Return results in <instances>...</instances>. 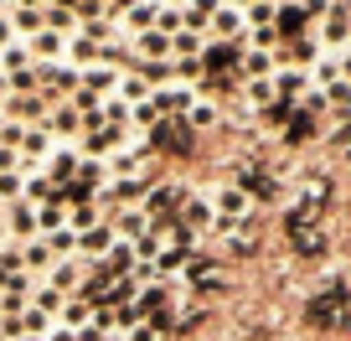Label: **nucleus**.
Wrapping results in <instances>:
<instances>
[{
	"instance_id": "1",
	"label": "nucleus",
	"mask_w": 351,
	"mask_h": 341,
	"mask_svg": "<svg viewBox=\"0 0 351 341\" xmlns=\"http://www.w3.org/2000/svg\"><path fill=\"white\" fill-rule=\"evenodd\" d=\"M346 305H351V290L346 285H326V295L310 300L305 316L315 320V326H341V320H346Z\"/></svg>"
},
{
	"instance_id": "2",
	"label": "nucleus",
	"mask_w": 351,
	"mask_h": 341,
	"mask_svg": "<svg viewBox=\"0 0 351 341\" xmlns=\"http://www.w3.org/2000/svg\"><path fill=\"white\" fill-rule=\"evenodd\" d=\"M232 191H243L248 202H274L279 197V187L269 181V171H263V165H248V161L232 171Z\"/></svg>"
},
{
	"instance_id": "3",
	"label": "nucleus",
	"mask_w": 351,
	"mask_h": 341,
	"mask_svg": "<svg viewBox=\"0 0 351 341\" xmlns=\"http://www.w3.org/2000/svg\"><path fill=\"white\" fill-rule=\"evenodd\" d=\"M155 145L176 150V155H191V124L186 119H160L155 124Z\"/></svg>"
},
{
	"instance_id": "4",
	"label": "nucleus",
	"mask_w": 351,
	"mask_h": 341,
	"mask_svg": "<svg viewBox=\"0 0 351 341\" xmlns=\"http://www.w3.org/2000/svg\"><path fill=\"white\" fill-rule=\"evenodd\" d=\"M181 202H186V191H181V187H155L150 191V202H145V217H150V212H155V217H171L176 222V207H181Z\"/></svg>"
},
{
	"instance_id": "5",
	"label": "nucleus",
	"mask_w": 351,
	"mask_h": 341,
	"mask_svg": "<svg viewBox=\"0 0 351 341\" xmlns=\"http://www.w3.org/2000/svg\"><path fill=\"white\" fill-rule=\"evenodd\" d=\"M165 295H171V290H165V285H155V290H145V295H140V300H134V305H124V310H119V320H124V326H130V320H140V316H155V310H160V305H165Z\"/></svg>"
},
{
	"instance_id": "6",
	"label": "nucleus",
	"mask_w": 351,
	"mask_h": 341,
	"mask_svg": "<svg viewBox=\"0 0 351 341\" xmlns=\"http://www.w3.org/2000/svg\"><path fill=\"white\" fill-rule=\"evenodd\" d=\"M36 89H47V99L73 93L77 89V73H67V67H42V73H36Z\"/></svg>"
},
{
	"instance_id": "7",
	"label": "nucleus",
	"mask_w": 351,
	"mask_h": 341,
	"mask_svg": "<svg viewBox=\"0 0 351 341\" xmlns=\"http://www.w3.org/2000/svg\"><path fill=\"white\" fill-rule=\"evenodd\" d=\"M238 42H212L207 47V73H228V67H238Z\"/></svg>"
},
{
	"instance_id": "8",
	"label": "nucleus",
	"mask_w": 351,
	"mask_h": 341,
	"mask_svg": "<svg viewBox=\"0 0 351 341\" xmlns=\"http://www.w3.org/2000/svg\"><path fill=\"white\" fill-rule=\"evenodd\" d=\"M320 36H326V42H346V36H351L346 5H330V11H326V26H320Z\"/></svg>"
},
{
	"instance_id": "9",
	"label": "nucleus",
	"mask_w": 351,
	"mask_h": 341,
	"mask_svg": "<svg viewBox=\"0 0 351 341\" xmlns=\"http://www.w3.org/2000/svg\"><path fill=\"white\" fill-rule=\"evenodd\" d=\"M295 238V248L305 253V259H315V253H326V238H320V228H295L289 233Z\"/></svg>"
},
{
	"instance_id": "10",
	"label": "nucleus",
	"mask_w": 351,
	"mask_h": 341,
	"mask_svg": "<svg viewBox=\"0 0 351 341\" xmlns=\"http://www.w3.org/2000/svg\"><path fill=\"white\" fill-rule=\"evenodd\" d=\"M279 32L289 36V42H300V32H305V16H300V5H279Z\"/></svg>"
},
{
	"instance_id": "11",
	"label": "nucleus",
	"mask_w": 351,
	"mask_h": 341,
	"mask_svg": "<svg viewBox=\"0 0 351 341\" xmlns=\"http://www.w3.org/2000/svg\"><path fill=\"white\" fill-rule=\"evenodd\" d=\"M21 161H42V155L47 150H52V134H47V130H26V140H21Z\"/></svg>"
},
{
	"instance_id": "12",
	"label": "nucleus",
	"mask_w": 351,
	"mask_h": 341,
	"mask_svg": "<svg viewBox=\"0 0 351 341\" xmlns=\"http://www.w3.org/2000/svg\"><path fill=\"white\" fill-rule=\"evenodd\" d=\"M83 83H88V93L99 99L104 89H114V83H119V73H109V67H88V73H83Z\"/></svg>"
},
{
	"instance_id": "13",
	"label": "nucleus",
	"mask_w": 351,
	"mask_h": 341,
	"mask_svg": "<svg viewBox=\"0 0 351 341\" xmlns=\"http://www.w3.org/2000/svg\"><path fill=\"white\" fill-rule=\"evenodd\" d=\"M202 52V36L197 32H176L171 36V57H197Z\"/></svg>"
},
{
	"instance_id": "14",
	"label": "nucleus",
	"mask_w": 351,
	"mask_h": 341,
	"mask_svg": "<svg viewBox=\"0 0 351 341\" xmlns=\"http://www.w3.org/2000/svg\"><path fill=\"white\" fill-rule=\"evenodd\" d=\"M140 52L145 57H171V36H165V32H145L140 36Z\"/></svg>"
},
{
	"instance_id": "15",
	"label": "nucleus",
	"mask_w": 351,
	"mask_h": 341,
	"mask_svg": "<svg viewBox=\"0 0 351 341\" xmlns=\"http://www.w3.org/2000/svg\"><path fill=\"white\" fill-rule=\"evenodd\" d=\"M73 130H83V124H77V109H57L52 119H47V134H73Z\"/></svg>"
},
{
	"instance_id": "16",
	"label": "nucleus",
	"mask_w": 351,
	"mask_h": 341,
	"mask_svg": "<svg viewBox=\"0 0 351 341\" xmlns=\"http://www.w3.org/2000/svg\"><path fill=\"white\" fill-rule=\"evenodd\" d=\"M274 83H279V93H285V99H300V93H305V83H310V78H305V73H300V67H295V73H279Z\"/></svg>"
},
{
	"instance_id": "17",
	"label": "nucleus",
	"mask_w": 351,
	"mask_h": 341,
	"mask_svg": "<svg viewBox=\"0 0 351 341\" xmlns=\"http://www.w3.org/2000/svg\"><path fill=\"white\" fill-rule=\"evenodd\" d=\"M181 207H186L181 217H176L181 228H186V222H197V228H202V222H212V207H207V202H197V197H191V202H181Z\"/></svg>"
},
{
	"instance_id": "18",
	"label": "nucleus",
	"mask_w": 351,
	"mask_h": 341,
	"mask_svg": "<svg viewBox=\"0 0 351 341\" xmlns=\"http://www.w3.org/2000/svg\"><path fill=\"white\" fill-rule=\"evenodd\" d=\"M77 165H83L77 155H52V161H47V171H52V181H67V176L77 171Z\"/></svg>"
},
{
	"instance_id": "19",
	"label": "nucleus",
	"mask_w": 351,
	"mask_h": 341,
	"mask_svg": "<svg viewBox=\"0 0 351 341\" xmlns=\"http://www.w3.org/2000/svg\"><path fill=\"white\" fill-rule=\"evenodd\" d=\"M119 228L130 233V238H150V217H145V212H124Z\"/></svg>"
},
{
	"instance_id": "20",
	"label": "nucleus",
	"mask_w": 351,
	"mask_h": 341,
	"mask_svg": "<svg viewBox=\"0 0 351 341\" xmlns=\"http://www.w3.org/2000/svg\"><path fill=\"white\" fill-rule=\"evenodd\" d=\"M77 248H83V253H104V248H109V228H88L83 238H77Z\"/></svg>"
},
{
	"instance_id": "21",
	"label": "nucleus",
	"mask_w": 351,
	"mask_h": 341,
	"mask_svg": "<svg viewBox=\"0 0 351 341\" xmlns=\"http://www.w3.org/2000/svg\"><path fill=\"white\" fill-rule=\"evenodd\" d=\"M11 109H16V114H32V119H47V104H42V99H32V93H16Z\"/></svg>"
},
{
	"instance_id": "22",
	"label": "nucleus",
	"mask_w": 351,
	"mask_h": 341,
	"mask_svg": "<svg viewBox=\"0 0 351 341\" xmlns=\"http://www.w3.org/2000/svg\"><path fill=\"white\" fill-rule=\"evenodd\" d=\"M47 253H52V259H57V253H73L77 248V238H73V233H62V228H57V233H47Z\"/></svg>"
},
{
	"instance_id": "23",
	"label": "nucleus",
	"mask_w": 351,
	"mask_h": 341,
	"mask_svg": "<svg viewBox=\"0 0 351 341\" xmlns=\"http://www.w3.org/2000/svg\"><path fill=\"white\" fill-rule=\"evenodd\" d=\"M32 47H36V52H42V57H57V52H62V36H57V32H47V26H42Z\"/></svg>"
},
{
	"instance_id": "24",
	"label": "nucleus",
	"mask_w": 351,
	"mask_h": 341,
	"mask_svg": "<svg viewBox=\"0 0 351 341\" xmlns=\"http://www.w3.org/2000/svg\"><path fill=\"white\" fill-rule=\"evenodd\" d=\"M248 99L253 104H269V99H274V78H248Z\"/></svg>"
},
{
	"instance_id": "25",
	"label": "nucleus",
	"mask_w": 351,
	"mask_h": 341,
	"mask_svg": "<svg viewBox=\"0 0 351 341\" xmlns=\"http://www.w3.org/2000/svg\"><path fill=\"white\" fill-rule=\"evenodd\" d=\"M62 320H67V331L83 326V320H88V305H83V300H62Z\"/></svg>"
},
{
	"instance_id": "26",
	"label": "nucleus",
	"mask_w": 351,
	"mask_h": 341,
	"mask_svg": "<svg viewBox=\"0 0 351 341\" xmlns=\"http://www.w3.org/2000/svg\"><path fill=\"white\" fill-rule=\"evenodd\" d=\"M11 228H16V233H32V228H36V212L26 207V202H21V207H11Z\"/></svg>"
},
{
	"instance_id": "27",
	"label": "nucleus",
	"mask_w": 351,
	"mask_h": 341,
	"mask_svg": "<svg viewBox=\"0 0 351 341\" xmlns=\"http://www.w3.org/2000/svg\"><path fill=\"white\" fill-rule=\"evenodd\" d=\"M21 264H32V269L52 264V253H47V243H26V253H21Z\"/></svg>"
},
{
	"instance_id": "28",
	"label": "nucleus",
	"mask_w": 351,
	"mask_h": 341,
	"mask_svg": "<svg viewBox=\"0 0 351 341\" xmlns=\"http://www.w3.org/2000/svg\"><path fill=\"white\" fill-rule=\"evenodd\" d=\"M119 93H124L130 104H145V99H150V89H145V83H134V78H119Z\"/></svg>"
},
{
	"instance_id": "29",
	"label": "nucleus",
	"mask_w": 351,
	"mask_h": 341,
	"mask_svg": "<svg viewBox=\"0 0 351 341\" xmlns=\"http://www.w3.org/2000/svg\"><path fill=\"white\" fill-rule=\"evenodd\" d=\"M243 73H248V78H263V73H269V52H248V57H243Z\"/></svg>"
},
{
	"instance_id": "30",
	"label": "nucleus",
	"mask_w": 351,
	"mask_h": 341,
	"mask_svg": "<svg viewBox=\"0 0 351 341\" xmlns=\"http://www.w3.org/2000/svg\"><path fill=\"white\" fill-rule=\"evenodd\" d=\"M191 285H197V290H212V285H217V269H212V264H191Z\"/></svg>"
},
{
	"instance_id": "31",
	"label": "nucleus",
	"mask_w": 351,
	"mask_h": 341,
	"mask_svg": "<svg viewBox=\"0 0 351 341\" xmlns=\"http://www.w3.org/2000/svg\"><path fill=\"white\" fill-rule=\"evenodd\" d=\"M11 26H26V32H42V11H32V5H26V11H16V16H11Z\"/></svg>"
},
{
	"instance_id": "32",
	"label": "nucleus",
	"mask_w": 351,
	"mask_h": 341,
	"mask_svg": "<svg viewBox=\"0 0 351 341\" xmlns=\"http://www.w3.org/2000/svg\"><path fill=\"white\" fill-rule=\"evenodd\" d=\"M212 21H217V32L228 36V32H238V26H243V16H238V11H228V5H222V11L212 16Z\"/></svg>"
},
{
	"instance_id": "33",
	"label": "nucleus",
	"mask_w": 351,
	"mask_h": 341,
	"mask_svg": "<svg viewBox=\"0 0 351 341\" xmlns=\"http://www.w3.org/2000/svg\"><path fill=\"white\" fill-rule=\"evenodd\" d=\"M36 310H42V316H52V310H62V295H57V290L47 285L42 295H36Z\"/></svg>"
},
{
	"instance_id": "34",
	"label": "nucleus",
	"mask_w": 351,
	"mask_h": 341,
	"mask_svg": "<svg viewBox=\"0 0 351 341\" xmlns=\"http://www.w3.org/2000/svg\"><path fill=\"white\" fill-rule=\"evenodd\" d=\"M150 21H160V11H155V5H134V11H130V26H140V32H145Z\"/></svg>"
},
{
	"instance_id": "35",
	"label": "nucleus",
	"mask_w": 351,
	"mask_h": 341,
	"mask_svg": "<svg viewBox=\"0 0 351 341\" xmlns=\"http://www.w3.org/2000/svg\"><path fill=\"white\" fill-rule=\"evenodd\" d=\"M285 140H289V145L310 140V119H305V114H295V124H289V130H285Z\"/></svg>"
},
{
	"instance_id": "36",
	"label": "nucleus",
	"mask_w": 351,
	"mask_h": 341,
	"mask_svg": "<svg viewBox=\"0 0 351 341\" xmlns=\"http://www.w3.org/2000/svg\"><path fill=\"white\" fill-rule=\"evenodd\" d=\"M73 285H77V269H73V264H62V269L52 274V290L62 295V290H73Z\"/></svg>"
},
{
	"instance_id": "37",
	"label": "nucleus",
	"mask_w": 351,
	"mask_h": 341,
	"mask_svg": "<svg viewBox=\"0 0 351 341\" xmlns=\"http://www.w3.org/2000/svg\"><path fill=\"white\" fill-rule=\"evenodd\" d=\"M0 140H5V150H16V145L26 140V130H21V124H11V119H5V124H0Z\"/></svg>"
},
{
	"instance_id": "38",
	"label": "nucleus",
	"mask_w": 351,
	"mask_h": 341,
	"mask_svg": "<svg viewBox=\"0 0 351 341\" xmlns=\"http://www.w3.org/2000/svg\"><path fill=\"white\" fill-rule=\"evenodd\" d=\"M73 228H99V212H93V207H73Z\"/></svg>"
},
{
	"instance_id": "39",
	"label": "nucleus",
	"mask_w": 351,
	"mask_h": 341,
	"mask_svg": "<svg viewBox=\"0 0 351 341\" xmlns=\"http://www.w3.org/2000/svg\"><path fill=\"white\" fill-rule=\"evenodd\" d=\"M21 269V248H0V274H16Z\"/></svg>"
},
{
	"instance_id": "40",
	"label": "nucleus",
	"mask_w": 351,
	"mask_h": 341,
	"mask_svg": "<svg viewBox=\"0 0 351 341\" xmlns=\"http://www.w3.org/2000/svg\"><path fill=\"white\" fill-rule=\"evenodd\" d=\"M186 264V248H176V253H160V259H155V269H165V274H171V269H181Z\"/></svg>"
},
{
	"instance_id": "41",
	"label": "nucleus",
	"mask_w": 351,
	"mask_h": 341,
	"mask_svg": "<svg viewBox=\"0 0 351 341\" xmlns=\"http://www.w3.org/2000/svg\"><path fill=\"white\" fill-rule=\"evenodd\" d=\"M21 331H42V336H47L52 326H47V316H42V310H26V316H21Z\"/></svg>"
},
{
	"instance_id": "42",
	"label": "nucleus",
	"mask_w": 351,
	"mask_h": 341,
	"mask_svg": "<svg viewBox=\"0 0 351 341\" xmlns=\"http://www.w3.org/2000/svg\"><path fill=\"white\" fill-rule=\"evenodd\" d=\"M21 187H26V181H21V171H5V176H0V197H16Z\"/></svg>"
},
{
	"instance_id": "43",
	"label": "nucleus",
	"mask_w": 351,
	"mask_h": 341,
	"mask_svg": "<svg viewBox=\"0 0 351 341\" xmlns=\"http://www.w3.org/2000/svg\"><path fill=\"white\" fill-rule=\"evenodd\" d=\"M269 16H274V5H269V0H253V5H248V21L269 26Z\"/></svg>"
},
{
	"instance_id": "44",
	"label": "nucleus",
	"mask_w": 351,
	"mask_h": 341,
	"mask_svg": "<svg viewBox=\"0 0 351 341\" xmlns=\"http://www.w3.org/2000/svg\"><path fill=\"white\" fill-rule=\"evenodd\" d=\"M57 26H73V11H62V5H52V11H47V32H57Z\"/></svg>"
},
{
	"instance_id": "45",
	"label": "nucleus",
	"mask_w": 351,
	"mask_h": 341,
	"mask_svg": "<svg viewBox=\"0 0 351 341\" xmlns=\"http://www.w3.org/2000/svg\"><path fill=\"white\" fill-rule=\"evenodd\" d=\"M248 42H258V52H263V47H274V42H279V32H269V26H258V32H253Z\"/></svg>"
},
{
	"instance_id": "46",
	"label": "nucleus",
	"mask_w": 351,
	"mask_h": 341,
	"mask_svg": "<svg viewBox=\"0 0 351 341\" xmlns=\"http://www.w3.org/2000/svg\"><path fill=\"white\" fill-rule=\"evenodd\" d=\"M160 32H165V36L181 32V11H160Z\"/></svg>"
},
{
	"instance_id": "47",
	"label": "nucleus",
	"mask_w": 351,
	"mask_h": 341,
	"mask_svg": "<svg viewBox=\"0 0 351 341\" xmlns=\"http://www.w3.org/2000/svg\"><path fill=\"white\" fill-rule=\"evenodd\" d=\"M124 11H134V0H104V16H124Z\"/></svg>"
},
{
	"instance_id": "48",
	"label": "nucleus",
	"mask_w": 351,
	"mask_h": 341,
	"mask_svg": "<svg viewBox=\"0 0 351 341\" xmlns=\"http://www.w3.org/2000/svg\"><path fill=\"white\" fill-rule=\"evenodd\" d=\"M330 11V0H305V5H300V16H326Z\"/></svg>"
},
{
	"instance_id": "49",
	"label": "nucleus",
	"mask_w": 351,
	"mask_h": 341,
	"mask_svg": "<svg viewBox=\"0 0 351 341\" xmlns=\"http://www.w3.org/2000/svg\"><path fill=\"white\" fill-rule=\"evenodd\" d=\"M212 119H217V114H212L207 104H197V109H191V130H197V124H212Z\"/></svg>"
},
{
	"instance_id": "50",
	"label": "nucleus",
	"mask_w": 351,
	"mask_h": 341,
	"mask_svg": "<svg viewBox=\"0 0 351 341\" xmlns=\"http://www.w3.org/2000/svg\"><path fill=\"white\" fill-rule=\"evenodd\" d=\"M289 47H295L300 62H310V57H315V42H305V36H300V42H289Z\"/></svg>"
},
{
	"instance_id": "51",
	"label": "nucleus",
	"mask_w": 351,
	"mask_h": 341,
	"mask_svg": "<svg viewBox=\"0 0 351 341\" xmlns=\"http://www.w3.org/2000/svg\"><path fill=\"white\" fill-rule=\"evenodd\" d=\"M11 36H16V26H11V16H0V47L11 42Z\"/></svg>"
},
{
	"instance_id": "52",
	"label": "nucleus",
	"mask_w": 351,
	"mask_h": 341,
	"mask_svg": "<svg viewBox=\"0 0 351 341\" xmlns=\"http://www.w3.org/2000/svg\"><path fill=\"white\" fill-rule=\"evenodd\" d=\"M52 341H83V336H77V331H67V326H62V331H52Z\"/></svg>"
},
{
	"instance_id": "53",
	"label": "nucleus",
	"mask_w": 351,
	"mask_h": 341,
	"mask_svg": "<svg viewBox=\"0 0 351 341\" xmlns=\"http://www.w3.org/2000/svg\"><path fill=\"white\" fill-rule=\"evenodd\" d=\"M26 5H32V11H36V5H42V0H26Z\"/></svg>"
},
{
	"instance_id": "54",
	"label": "nucleus",
	"mask_w": 351,
	"mask_h": 341,
	"mask_svg": "<svg viewBox=\"0 0 351 341\" xmlns=\"http://www.w3.org/2000/svg\"><path fill=\"white\" fill-rule=\"evenodd\" d=\"M0 11H5V0H0Z\"/></svg>"
}]
</instances>
